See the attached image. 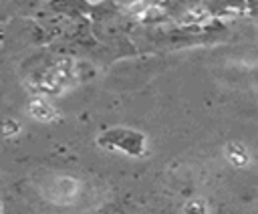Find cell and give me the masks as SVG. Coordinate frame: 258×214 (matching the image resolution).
Wrapping results in <instances>:
<instances>
[{"instance_id":"1","label":"cell","mask_w":258,"mask_h":214,"mask_svg":"<svg viewBox=\"0 0 258 214\" xmlns=\"http://www.w3.org/2000/svg\"><path fill=\"white\" fill-rule=\"evenodd\" d=\"M250 8H252V10L258 14V0H250Z\"/></svg>"}]
</instances>
